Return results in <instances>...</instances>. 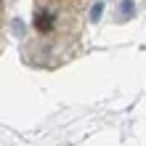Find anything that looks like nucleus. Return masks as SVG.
<instances>
[{"label":"nucleus","instance_id":"obj_1","mask_svg":"<svg viewBox=\"0 0 146 146\" xmlns=\"http://www.w3.org/2000/svg\"><path fill=\"white\" fill-rule=\"evenodd\" d=\"M82 0H37V11H50V13H61L64 8L77 5Z\"/></svg>","mask_w":146,"mask_h":146}]
</instances>
